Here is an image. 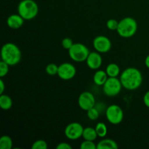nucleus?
<instances>
[{
    "label": "nucleus",
    "instance_id": "14",
    "mask_svg": "<svg viewBox=\"0 0 149 149\" xmlns=\"http://www.w3.org/2000/svg\"><path fill=\"white\" fill-rule=\"evenodd\" d=\"M109 76L107 73L103 70H97L93 76V81L96 85L103 86L107 81Z\"/></svg>",
    "mask_w": 149,
    "mask_h": 149
},
{
    "label": "nucleus",
    "instance_id": "9",
    "mask_svg": "<svg viewBox=\"0 0 149 149\" xmlns=\"http://www.w3.org/2000/svg\"><path fill=\"white\" fill-rule=\"evenodd\" d=\"M77 74V69L72 63H63L58 65V75L61 79L68 81L74 78Z\"/></svg>",
    "mask_w": 149,
    "mask_h": 149
},
{
    "label": "nucleus",
    "instance_id": "26",
    "mask_svg": "<svg viewBox=\"0 0 149 149\" xmlns=\"http://www.w3.org/2000/svg\"><path fill=\"white\" fill-rule=\"evenodd\" d=\"M118 26H119V21H117L115 19H109L106 23V26L111 31L117 30Z\"/></svg>",
    "mask_w": 149,
    "mask_h": 149
},
{
    "label": "nucleus",
    "instance_id": "8",
    "mask_svg": "<svg viewBox=\"0 0 149 149\" xmlns=\"http://www.w3.org/2000/svg\"><path fill=\"white\" fill-rule=\"evenodd\" d=\"M84 128L79 122H71L65 128L64 134L68 140L76 141L82 137Z\"/></svg>",
    "mask_w": 149,
    "mask_h": 149
},
{
    "label": "nucleus",
    "instance_id": "22",
    "mask_svg": "<svg viewBox=\"0 0 149 149\" xmlns=\"http://www.w3.org/2000/svg\"><path fill=\"white\" fill-rule=\"evenodd\" d=\"M47 74L50 76L58 75V66L55 63H49L48 64L45 68Z\"/></svg>",
    "mask_w": 149,
    "mask_h": 149
},
{
    "label": "nucleus",
    "instance_id": "3",
    "mask_svg": "<svg viewBox=\"0 0 149 149\" xmlns=\"http://www.w3.org/2000/svg\"><path fill=\"white\" fill-rule=\"evenodd\" d=\"M17 13L24 20H30L36 17L39 7L33 0H22L17 6Z\"/></svg>",
    "mask_w": 149,
    "mask_h": 149
},
{
    "label": "nucleus",
    "instance_id": "13",
    "mask_svg": "<svg viewBox=\"0 0 149 149\" xmlns=\"http://www.w3.org/2000/svg\"><path fill=\"white\" fill-rule=\"evenodd\" d=\"M24 19L19 14H13L8 17L7 20V24L10 29H18L24 23Z\"/></svg>",
    "mask_w": 149,
    "mask_h": 149
},
{
    "label": "nucleus",
    "instance_id": "15",
    "mask_svg": "<svg viewBox=\"0 0 149 149\" xmlns=\"http://www.w3.org/2000/svg\"><path fill=\"white\" fill-rule=\"evenodd\" d=\"M116 141L109 138H105L97 143V149H117Z\"/></svg>",
    "mask_w": 149,
    "mask_h": 149
},
{
    "label": "nucleus",
    "instance_id": "12",
    "mask_svg": "<svg viewBox=\"0 0 149 149\" xmlns=\"http://www.w3.org/2000/svg\"><path fill=\"white\" fill-rule=\"evenodd\" d=\"M103 63V58L100 55V52H90L87 60H86V63L87 66L92 70H97L102 65Z\"/></svg>",
    "mask_w": 149,
    "mask_h": 149
},
{
    "label": "nucleus",
    "instance_id": "21",
    "mask_svg": "<svg viewBox=\"0 0 149 149\" xmlns=\"http://www.w3.org/2000/svg\"><path fill=\"white\" fill-rule=\"evenodd\" d=\"M87 116L90 120H97L99 118V116H100V111L97 109L93 107L92 109H89L88 111H87Z\"/></svg>",
    "mask_w": 149,
    "mask_h": 149
},
{
    "label": "nucleus",
    "instance_id": "11",
    "mask_svg": "<svg viewBox=\"0 0 149 149\" xmlns=\"http://www.w3.org/2000/svg\"><path fill=\"white\" fill-rule=\"evenodd\" d=\"M93 47L100 53H106L111 49V42L105 36H97L93 39Z\"/></svg>",
    "mask_w": 149,
    "mask_h": 149
},
{
    "label": "nucleus",
    "instance_id": "25",
    "mask_svg": "<svg viewBox=\"0 0 149 149\" xmlns=\"http://www.w3.org/2000/svg\"><path fill=\"white\" fill-rule=\"evenodd\" d=\"M9 66L10 65L5 63L4 61H1L0 62V77L2 78V77H5L9 72Z\"/></svg>",
    "mask_w": 149,
    "mask_h": 149
},
{
    "label": "nucleus",
    "instance_id": "6",
    "mask_svg": "<svg viewBox=\"0 0 149 149\" xmlns=\"http://www.w3.org/2000/svg\"><path fill=\"white\" fill-rule=\"evenodd\" d=\"M122 87V82L117 77H109L103 85V90L108 97H114L120 93Z\"/></svg>",
    "mask_w": 149,
    "mask_h": 149
},
{
    "label": "nucleus",
    "instance_id": "17",
    "mask_svg": "<svg viewBox=\"0 0 149 149\" xmlns=\"http://www.w3.org/2000/svg\"><path fill=\"white\" fill-rule=\"evenodd\" d=\"M13 100L7 95H0V107L4 111L9 110L13 106Z\"/></svg>",
    "mask_w": 149,
    "mask_h": 149
},
{
    "label": "nucleus",
    "instance_id": "23",
    "mask_svg": "<svg viewBox=\"0 0 149 149\" xmlns=\"http://www.w3.org/2000/svg\"><path fill=\"white\" fill-rule=\"evenodd\" d=\"M48 146L47 143L44 140H38L33 143L31 146L32 149H47Z\"/></svg>",
    "mask_w": 149,
    "mask_h": 149
},
{
    "label": "nucleus",
    "instance_id": "16",
    "mask_svg": "<svg viewBox=\"0 0 149 149\" xmlns=\"http://www.w3.org/2000/svg\"><path fill=\"white\" fill-rule=\"evenodd\" d=\"M97 137L98 136H97V134L95 128L88 127H86L84 129L82 134V138H84V140L95 141Z\"/></svg>",
    "mask_w": 149,
    "mask_h": 149
},
{
    "label": "nucleus",
    "instance_id": "7",
    "mask_svg": "<svg viewBox=\"0 0 149 149\" xmlns=\"http://www.w3.org/2000/svg\"><path fill=\"white\" fill-rule=\"evenodd\" d=\"M106 116L109 123L114 125H119L123 121L124 111L118 105H111L106 109Z\"/></svg>",
    "mask_w": 149,
    "mask_h": 149
},
{
    "label": "nucleus",
    "instance_id": "5",
    "mask_svg": "<svg viewBox=\"0 0 149 149\" xmlns=\"http://www.w3.org/2000/svg\"><path fill=\"white\" fill-rule=\"evenodd\" d=\"M90 52L87 47L81 43H74L68 49V55L71 59L77 63L86 61Z\"/></svg>",
    "mask_w": 149,
    "mask_h": 149
},
{
    "label": "nucleus",
    "instance_id": "24",
    "mask_svg": "<svg viewBox=\"0 0 149 149\" xmlns=\"http://www.w3.org/2000/svg\"><path fill=\"white\" fill-rule=\"evenodd\" d=\"M81 149H97V144L94 143V141H86L84 140L80 145Z\"/></svg>",
    "mask_w": 149,
    "mask_h": 149
},
{
    "label": "nucleus",
    "instance_id": "30",
    "mask_svg": "<svg viewBox=\"0 0 149 149\" xmlns=\"http://www.w3.org/2000/svg\"><path fill=\"white\" fill-rule=\"evenodd\" d=\"M4 90H5V85L2 79H0V95L3 94Z\"/></svg>",
    "mask_w": 149,
    "mask_h": 149
},
{
    "label": "nucleus",
    "instance_id": "20",
    "mask_svg": "<svg viewBox=\"0 0 149 149\" xmlns=\"http://www.w3.org/2000/svg\"><path fill=\"white\" fill-rule=\"evenodd\" d=\"M95 129L97 132V136L100 137V138H105L107 135L108 128L103 122H98L96 125Z\"/></svg>",
    "mask_w": 149,
    "mask_h": 149
},
{
    "label": "nucleus",
    "instance_id": "31",
    "mask_svg": "<svg viewBox=\"0 0 149 149\" xmlns=\"http://www.w3.org/2000/svg\"><path fill=\"white\" fill-rule=\"evenodd\" d=\"M145 65L147 68H149V55H148L146 56L145 59Z\"/></svg>",
    "mask_w": 149,
    "mask_h": 149
},
{
    "label": "nucleus",
    "instance_id": "2",
    "mask_svg": "<svg viewBox=\"0 0 149 149\" xmlns=\"http://www.w3.org/2000/svg\"><path fill=\"white\" fill-rule=\"evenodd\" d=\"M21 51L14 43L7 42L4 44L1 49V61L7 63L9 65H15L21 60Z\"/></svg>",
    "mask_w": 149,
    "mask_h": 149
},
{
    "label": "nucleus",
    "instance_id": "19",
    "mask_svg": "<svg viewBox=\"0 0 149 149\" xmlns=\"http://www.w3.org/2000/svg\"><path fill=\"white\" fill-rule=\"evenodd\" d=\"M13 142L8 135H3L0 138V149H11Z\"/></svg>",
    "mask_w": 149,
    "mask_h": 149
},
{
    "label": "nucleus",
    "instance_id": "4",
    "mask_svg": "<svg viewBox=\"0 0 149 149\" xmlns=\"http://www.w3.org/2000/svg\"><path fill=\"white\" fill-rule=\"evenodd\" d=\"M138 30V23L135 19L126 17L119 21L117 28L118 34L123 38H130L136 33Z\"/></svg>",
    "mask_w": 149,
    "mask_h": 149
},
{
    "label": "nucleus",
    "instance_id": "27",
    "mask_svg": "<svg viewBox=\"0 0 149 149\" xmlns=\"http://www.w3.org/2000/svg\"><path fill=\"white\" fill-rule=\"evenodd\" d=\"M74 42H73L72 39H70V38H65V39H63L62 40V42H61V45H62V47L64 48V49H69L71 47L73 46V45H74Z\"/></svg>",
    "mask_w": 149,
    "mask_h": 149
},
{
    "label": "nucleus",
    "instance_id": "29",
    "mask_svg": "<svg viewBox=\"0 0 149 149\" xmlns=\"http://www.w3.org/2000/svg\"><path fill=\"white\" fill-rule=\"evenodd\" d=\"M143 103L146 107H148L149 109V90L147 91L146 93H145L143 96Z\"/></svg>",
    "mask_w": 149,
    "mask_h": 149
},
{
    "label": "nucleus",
    "instance_id": "10",
    "mask_svg": "<svg viewBox=\"0 0 149 149\" xmlns=\"http://www.w3.org/2000/svg\"><path fill=\"white\" fill-rule=\"evenodd\" d=\"M78 104L80 109L87 111L89 109L95 107V96L90 92H83L79 96Z\"/></svg>",
    "mask_w": 149,
    "mask_h": 149
},
{
    "label": "nucleus",
    "instance_id": "28",
    "mask_svg": "<svg viewBox=\"0 0 149 149\" xmlns=\"http://www.w3.org/2000/svg\"><path fill=\"white\" fill-rule=\"evenodd\" d=\"M57 149H71L72 147L70 145L69 143L66 142H62L60 143L59 144H58V146H56Z\"/></svg>",
    "mask_w": 149,
    "mask_h": 149
},
{
    "label": "nucleus",
    "instance_id": "1",
    "mask_svg": "<svg viewBox=\"0 0 149 149\" xmlns=\"http://www.w3.org/2000/svg\"><path fill=\"white\" fill-rule=\"evenodd\" d=\"M119 79L124 88L128 90H135L142 84L143 75L139 69L130 67L122 71Z\"/></svg>",
    "mask_w": 149,
    "mask_h": 149
},
{
    "label": "nucleus",
    "instance_id": "18",
    "mask_svg": "<svg viewBox=\"0 0 149 149\" xmlns=\"http://www.w3.org/2000/svg\"><path fill=\"white\" fill-rule=\"evenodd\" d=\"M106 72L109 77H117L120 74V68L116 63H111L106 66Z\"/></svg>",
    "mask_w": 149,
    "mask_h": 149
}]
</instances>
